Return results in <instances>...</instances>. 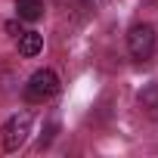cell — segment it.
Masks as SVG:
<instances>
[{
	"label": "cell",
	"instance_id": "8992f818",
	"mask_svg": "<svg viewBox=\"0 0 158 158\" xmlns=\"http://www.w3.org/2000/svg\"><path fill=\"white\" fill-rule=\"evenodd\" d=\"M139 106L149 109L152 115H158V84H152V87H146V90L139 93Z\"/></svg>",
	"mask_w": 158,
	"mask_h": 158
},
{
	"label": "cell",
	"instance_id": "277c9868",
	"mask_svg": "<svg viewBox=\"0 0 158 158\" xmlns=\"http://www.w3.org/2000/svg\"><path fill=\"white\" fill-rule=\"evenodd\" d=\"M16 44H19V53L22 56H37L44 50V37L37 31H25V28L16 34Z\"/></svg>",
	"mask_w": 158,
	"mask_h": 158
},
{
	"label": "cell",
	"instance_id": "7a4b0ae2",
	"mask_svg": "<svg viewBox=\"0 0 158 158\" xmlns=\"http://www.w3.org/2000/svg\"><path fill=\"white\" fill-rule=\"evenodd\" d=\"M31 112H16L6 124H3V130H0V143H3V149L6 152H16L25 139H28V133H31Z\"/></svg>",
	"mask_w": 158,
	"mask_h": 158
},
{
	"label": "cell",
	"instance_id": "3957f363",
	"mask_svg": "<svg viewBox=\"0 0 158 158\" xmlns=\"http://www.w3.org/2000/svg\"><path fill=\"white\" fill-rule=\"evenodd\" d=\"M127 50H130V56H133L136 62L152 59V53H155V28L146 25V22L133 25V28L127 31Z\"/></svg>",
	"mask_w": 158,
	"mask_h": 158
},
{
	"label": "cell",
	"instance_id": "6da1fadb",
	"mask_svg": "<svg viewBox=\"0 0 158 158\" xmlns=\"http://www.w3.org/2000/svg\"><path fill=\"white\" fill-rule=\"evenodd\" d=\"M56 93H59V77H56L53 68H37L25 84V99L28 102H47Z\"/></svg>",
	"mask_w": 158,
	"mask_h": 158
},
{
	"label": "cell",
	"instance_id": "5b68a950",
	"mask_svg": "<svg viewBox=\"0 0 158 158\" xmlns=\"http://www.w3.org/2000/svg\"><path fill=\"white\" fill-rule=\"evenodd\" d=\"M16 13L25 22H37L44 16V3H40V0H16Z\"/></svg>",
	"mask_w": 158,
	"mask_h": 158
}]
</instances>
